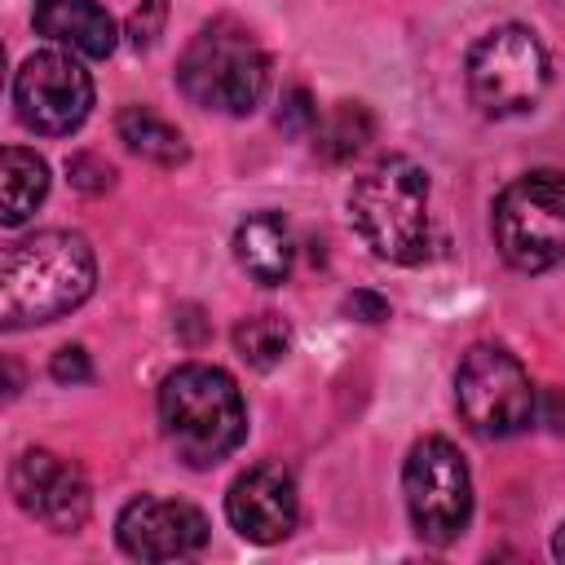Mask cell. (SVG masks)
<instances>
[{"instance_id":"cell-1","label":"cell","mask_w":565,"mask_h":565,"mask_svg":"<svg viewBox=\"0 0 565 565\" xmlns=\"http://www.w3.org/2000/svg\"><path fill=\"white\" fill-rule=\"evenodd\" d=\"M93 247L71 230H40L13 243L0 260V322L31 327L79 309L93 291Z\"/></svg>"},{"instance_id":"cell-2","label":"cell","mask_w":565,"mask_h":565,"mask_svg":"<svg viewBox=\"0 0 565 565\" xmlns=\"http://www.w3.org/2000/svg\"><path fill=\"white\" fill-rule=\"evenodd\" d=\"M159 424L177 459L212 468L247 437V406L234 375L207 362H185L159 388Z\"/></svg>"},{"instance_id":"cell-3","label":"cell","mask_w":565,"mask_h":565,"mask_svg":"<svg viewBox=\"0 0 565 565\" xmlns=\"http://www.w3.org/2000/svg\"><path fill=\"white\" fill-rule=\"evenodd\" d=\"M349 221L362 243L393 265H415L428 252V177L419 163L388 154L349 190Z\"/></svg>"},{"instance_id":"cell-4","label":"cell","mask_w":565,"mask_h":565,"mask_svg":"<svg viewBox=\"0 0 565 565\" xmlns=\"http://www.w3.org/2000/svg\"><path fill=\"white\" fill-rule=\"evenodd\" d=\"M177 84L203 110L252 115L269 84V57L247 26L216 18L185 44L177 62Z\"/></svg>"},{"instance_id":"cell-5","label":"cell","mask_w":565,"mask_h":565,"mask_svg":"<svg viewBox=\"0 0 565 565\" xmlns=\"http://www.w3.org/2000/svg\"><path fill=\"white\" fill-rule=\"evenodd\" d=\"M494 243L521 274L565 260V172L543 168L516 177L494 203Z\"/></svg>"},{"instance_id":"cell-6","label":"cell","mask_w":565,"mask_h":565,"mask_svg":"<svg viewBox=\"0 0 565 565\" xmlns=\"http://www.w3.org/2000/svg\"><path fill=\"white\" fill-rule=\"evenodd\" d=\"M402 490H406V512L419 539L428 543H455L468 530L472 516V477L463 455L446 437H424L406 455L402 468Z\"/></svg>"},{"instance_id":"cell-7","label":"cell","mask_w":565,"mask_h":565,"mask_svg":"<svg viewBox=\"0 0 565 565\" xmlns=\"http://www.w3.org/2000/svg\"><path fill=\"white\" fill-rule=\"evenodd\" d=\"M547 88V53L525 26H494L468 53V93L472 102L503 119L534 110Z\"/></svg>"},{"instance_id":"cell-8","label":"cell","mask_w":565,"mask_h":565,"mask_svg":"<svg viewBox=\"0 0 565 565\" xmlns=\"http://www.w3.org/2000/svg\"><path fill=\"white\" fill-rule=\"evenodd\" d=\"M455 402L472 433L512 437L534 419V384L499 344H472L455 371Z\"/></svg>"},{"instance_id":"cell-9","label":"cell","mask_w":565,"mask_h":565,"mask_svg":"<svg viewBox=\"0 0 565 565\" xmlns=\"http://www.w3.org/2000/svg\"><path fill=\"white\" fill-rule=\"evenodd\" d=\"M13 106L26 128L44 137H66L93 110V79L62 49L31 53L13 75Z\"/></svg>"},{"instance_id":"cell-10","label":"cell","mask_w":565,"mask_h":565,"mask_svg":"<svg viewBox=\"0 0 565 565\" xmlns=\"http://www.w3.org/2000/svg\"><path fill=\"white\" fill-rule=\"evenodd\" d=\"M9 486H13L18 508L57 534H71L88 521V508H93L88 481L71 459L53 450H22L9 472Z\"/></svg>"},{"instance_id":"cell-11","label":"cell","mask_w":565,"mask_h":565,"mask_svg":"<svg viewBox=\"0 0 565 565\" xmlns=\"http://www.w3.org/2000/svg\"><path fill=\"white\" fill-rule=\"evenodd\" d=\"M119 547L137 561H185L207 543V516L181 499L141 494L119 512Z\"/></svg>"},{"instance_id":"cell-12","label":"cell","mask_w":565,"mask_h":565,"mask_svg":"<svg viewBox=\"0 0 565 565\" xmlns=\"http://www.w3.org/2000/svg\"><path fill=\"white\" fill-rule=\"evenodd\" d=\"M296 481L282 463L247 468L225 494V516L247 543H282L296 530Z\"/></svg>"},{"instance_id":"cell-13","label":"cell","mask_w":565,"mask_h":565,"mask_svg":"<svg viewBox=\"0 0 565 565\" xmlns=\"http://www.w3.org/2000/svg\"><path fill=\"white\" fill-rule=\"evenodd\" d=\"M35 31L79 57H110L119 35L97 0H35Z\"/></svg>"},{"instance_id":"cell-14","label":"cell","mask_w":565,"mask_h":565,"mask_svg":"<svg viewBox=\"0 0 565 565\" xmlns=\"http://www.w3.org/2000/svg\"><path fill=\"white\" fill-rule=\"evenodd\" d=\"M234 256H238V265H243L256 282H265V287L287 282L291 260H296L291 225H287L278 212H252V216L234 230Z\"/></svg>"},{"instance_id":"cell-15","label":"cell","mask_w":565,"mask_h":565,"mask_svg":"<svg viewBox=\"0 0 565 565\" xmlns=\"http://www.w3.org/2000/svg\"><path fill=\"white\" fill-rule=\"evenodd\" d=\"M49 194V168L35 150L9 146L0 154V221L13 230L22 225Z\"/></svg>"},{"instance_id":"cell-16","label":"cell","mask_w":565,"mask_h":565,"mask_svg":"<svg viewBox=\"0 0 565 565\" xmlns=\"http://www.w3.org/2000/svg\"><path fill=\"white\" fill-rule=\"evenodd\" d=\"M115 128H119V141L132 154H141L146 163H159V168L185 163V137L177 132V124H168L150 106H124L119 119H115Z\"/></svg>"},{"instance_id":"cell-17","label":"cell","mask_w":565,"mask_h":565,"mask_svg":"<svg viewBox=\"0 0 565 565\" xmlns=\"http://www.w3.org/2000/svg\"><path fill=\"white\" fill-rule=\"evenodd\" d=\"M375 137V119L362 102H335L318 128H313V150L327 159V163H344L353 154L366 150V141Z\"/></svg>"},{"instance_id":"cell-18","label":"cell","mask_w":565,"mask_h":565,"mask_svg":"<svg viewBox=\"0 0 565 565\" xmlns=\"http://www.w3.org/2000/svg\"><path fill=\"white\" fill-rule=\"evenodd\" d=\"M234 349H238L243 362L269 371L291 353V327L278 313H252L234 327Z\"/></svg>"},{"instance_id":"cell-19","label":"cell","mask_w":565,"mask_h":565,"mask_svg":"<svg viewBox=\"0 0 565 565\" xmlns=\"http://www.w3.org/2000/svg\"><path fill=\"white\" fill-rule=\"evenodd\" d=\"M66 172H71V185L84 190V194H102L115 185V168L97 154H71L66 159Z\"/></svg>"},{"instance_id":"cell-20","label":"cell","mask_w":565,"mask_h":565,"mask_svg":"<svg viewBox=\"0 0 565 565\" xmlns=\"http://www.w3.org/2000/svg\"><path fill=\"white\" fill-rule=\"evenodd\" d=\"M163 18H168V0H141L128 18V44L132 49H150L163 31Z\"/></svg>"},{"instance_id":"cell-21","label":"cell","mask_w":565,"mask_h":565,"mask_svg":"<svg viewBox=\"0 0 565 565\" xmlns=\"http://www.w3.org/2000/svg\"><path fill=\"white\" fill-rule=\"evenodd\" d=\"M278 128H282V132H309V128H318V106H313V97H309L305 88H291V93L282 97Z\"/></svg>"},{"instance_id":"cell-22","label":"cell","mask_w":565,"mask_h":565,"mask_svg":"<svg viewBox=\"0 0 565 565\" xmlns=\"http://www.w3.org/2000/svg\"><path fill=\"white\" fill-rule=\"evenodd\" d=\"M88 375H93V366H88V353H84L79 344H66V349L53 353V380H62V384H84Z\"/></svg>"},{"instance_id":"cell-23","label":"cell","mask_w":565,"mask_h":565,"mask_svg":"<svg viewBox=\"0 0 565 565\" xmlns=\"http://www.w3.org/2000/svg\"><path fill=\"white\" fill-rule=\"evenodd\" d=\"M344 309L358 313L362 322H380V318H388V305H384L380 296H371V291H353V296L344 300Z\"/></svg>"},{"instance_id":"cell-24","label":"cell","mask_w":565,"mask_h":565,"mask_svg":"<svg viewBox=\"0 0 565 565\" xmlns=\"http://www.w3.org/2000/svg\"><path fill=\"white\" fill-rule=\"evenodd\" d=\"M552 552L565 561V521H561V530H556V539H552Z\"/></svg>"}]
</instances>
